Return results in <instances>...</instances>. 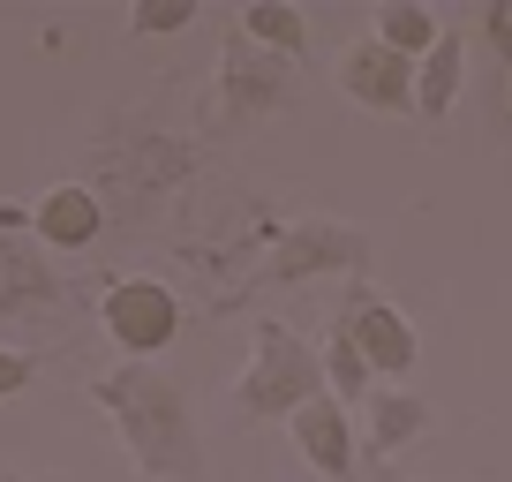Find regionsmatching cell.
<instances>
[{
  "label": "cell",
  "instance_id": "1",
  "mask_svg": "<svg viewBox=\"0 0 512 482\" xmlns=\"http://www.w3.org/2000/svg\"><path fill=\"white\" fill-rule=\"evenodd\" d=\"M91 400L113 415L128 460L144 482H211L204 437L189 415V385L159 362H113L106 377H91Z\"/></svg>",
  "mask_w": 512,
  "mask_h": 482
},
{
  "label": "cell",
  "instance_id": "2",
  "mask_svg": "<svg viewBox=\"0 0 512 482\" xmlns=\"http://www.w3.org/2000/svg\"><path fill=\"white\" fill-rule=\"evenodd\" d=\"M324 392H332L324 347H309L287 317L256 324V354H249V370H241V385H234V415L241 422H294L302 407H317Z\"/></svg>",
  "mask_w": 512,
  "mask_h": 482
},
{
  "label": "cell",
  "instance_id": "3",
  "mask_svg": "<svg viewBox=\"0 0 512 482\" xmlns=\"http://www.w3.org/2000/svg\"><path fill=\"white\" fill-rule=\"evenodd\" d=\"M302 279H369V234L347 219H294L264 226V264L234 287V302H256L272 287H302Z\"/></svg>",
  "mask_w": 512,
  "mask_h": 482
},
{
  "label": "cell",
  "instance_id": "4",
  "mask_svg": "<svg viewBox=\"0 0 512 482\" xmlns=\"http://www.w3.org/2000/svg\"><path fill=\"white\" fill-rule=\"evenodd\" d=\"M294 83H302V68H294V61L249 46V38H226L219 76H211V98H204V129L226 136V129H256V121H272V113L294 98Z\"/></svg>",
  "mask_w": 512,
  "mask_h": 482
},
{
  "label": "cell",
  "instance_id": "5",
  "mask_svg": "<svg viewBox=\"0 0 512 482\" xmlns=\"http://www.w3.org/2000/svg\"><path fill=\"white\" fill-rule=\"evenodd\" d=\"M98 324H106V339L128 362H151V354H166L174 332H181V294L166 287V279H151V272L106 279V287H98Z\"/></svg>",
  "mask_w": 512,
  "mask_h": 482
},
{
  "label": "cell",
  "instance_id": "6",
  "mask_svg": "<svg viewBox=\"0 0 512 482\" xmlns=\"http://www.w3.org/2000/svg\"><path fill=\"white\" fill-rule=\"evenodd\" d=\"M332 332H347L354 347H362V362L384 377V385H407L415 377V354H422V339H415V324L400 317V309L384 302L369 279H354L347 294H339V309H332Z\"/></svg>",
  "mask_w": 512,
  "mask_h": 482
},
{
  "label": "cell",
  "instance_id": "7",
  "mask_svg": "<svg viewBox=\"0 0 512 482\" xmlns=\"http://www.w3.org/2000/svg\"><path fill=\"white\" fill-rule=\"evenodd\" d=\"M68 309V279L38 234H0V324H46Z\"/></svg>",
  "mask_w": 512,
  "mask_h": 482
},
{
  "label": "cell",
  "instance_id": "8",
  "mask_svg": "<svg viewBox=\"0 0 512 482\" xmlns=\"http://www.w3.org/2000/svg\"><path fill=\"white\" fill-rule=\"evenodd\" d=\"M339 91H347L354 106H369V113H415V61L392 53L369 31V38H354V46L339 53Z\"/></svg>",
  "mask_w": 512,
  "mask_h": 482
},
{
  "label": "cell",
  "instance_id": "9",
  "mask_svg": "<svg viewBox=\"0 0 512 482\" xmlns=\"http://www.w3.org/2000/svg\"><path fill=\"white\" fill-rule=\"evenodd\" d=\"M287 430H294V452H302L324 482H362V460H354V407H339L332 392H324V400L302 407Z\"/></svg>",
  "mask_w": 512,
  "mask_h": 482
},
{
  "label": "cell",
  "instance_id": "10",
  "mask_svg": "<svg viewBox=\"0 0 512 482\" xmlns=\"http://www.w3.org/2000/svg\"><path fill=\"white\" fill-rule=\"evenodd\" d=\"M31 234L46 241V249H61V257H83V249L106 234V196H98L91 181H61V189L38 196Z\"/></svg>",
  "mask_w": 512,
  "mask_h": 482
},
{
  "label": "cell",
  "instance_id": "11",
  "mask_svg": "<svg viewBox=\"0 0 512 482\" xmlns=\"http://www.w3.org/2000/svg\"><path fill=\"white\" fill-rule=\"evenodd\" d=\"M415 437H430V400L415 385H377V400H369V460H392Z\"/></svg>",
  "mask_w": 512,
  "mask_h": 482
},
{
  "label": "cell",
  "instance_id": "12",
  "mask_svg": "<svg viewBox=\"0 0 512 482\" xmlns=\"http://www.w3.org/2000/svg\"><path fill=\"white\" fill-rule=\"evenodd\" d=\"M460 91H467V38H460V31H445V38H437V53L415 68V113L437 129V121L460 106Z\"/></svg>",
  "mask_w": 512,
  "mask_h": 482
},
{
  "label": "cell",
  "instance_id": "13",
  "mask_svg": "<svg viewBox=\"0 0 512 482\" xmlns=\"http://www.w3.org/2000/svg\"><path fill=\"white\" fill-rule=\"evenodd\" d=\"M241 38L302 68V53H309V16L294 8V0H249V8H241Z\"/></svg>",
  "mask_w": 512,
  "mask_h": 482
},
{
  "label": "cell",
  "instance_id": "14",
  "mask_svg": "<svg viewBox=\"0 0 512 482\" xmlns=\"http://www.w3.org/2000/svg\"><path fill=\"white\" fill-rule=\"evenodd\" d=\"M377 38L422 68V61L437 53V38H445V16H437V8H422V0H384V8H377Z\"/></svg>",
  "mask_w": 512,
  "mask_h": 482
},
{
  "label": "cell",
  "instance_id": "15",
  "mask_svg": "<svg viewBox=\"0 0 512 482\" xmlns=\"http://www.w3.org/2000/svg\"><path fill=\"white\" fill-rule=\"evenodd\" d=\"M324 377H332L339 407H369V400H377V370L362 362V347H354L347 332H324Z\"/></svg>",
  "mask_w": 512,
  "mask_h": 482
},
{
  "label": "cell",
  "instance_id": "16",
  "mask_svg": "<svg viewBox=\"0 0 512 482\" xmlns=\"http://www.w3.org/2000/svg\"><path fill=\"white\" fill-rule=\"evenodd\" d=\"M189 23H196V0H144V8H128L136 38H181Z\"/></svg>",
  "mask_w": 512,
  "mask_h": 482
},
{
  "label": "cell",
  "instance_id": "17",
  "mask_svg": "<svg viewBox=\"0 0 512 482\" xmlns=\"http://www.w3.org/2000/svg\"><path fill=\"white\" fill-rule=\"evenodd\" d=\"M482 106H490L497 136H512V53H497V61H490V83H482Z\"/></svg>",
  "mask_w": 512,
  "mask_h": 482
},
{
  "label": "cell",
  "instance_id": "18",
  "mask_svg": "<svg viewBox=\"0 0 512 482\" xmlns=\"http://www.w3.org/2000/svg\"><path fill=\"white\" fill-rule=\"evenodd\" d=\"M38 385V354L31 347H0V400H16V392Z\"/></svg>",
  "mask_w": 512,
  "mask_h": 482
},
{
  "label": "cell",
  "instance_id": "19",
  "mask_svg": "<svg viewBox=\"0 0 512 482\" xmlns=\"http://www.w3.org/2000/svg\"><path fill=\"white\" fill-rule=\"evenodd\" d=\"M0 482H31V475H0Z\"/></svg>",
  "mask_w": 512,
  "mask_h": 482
}]
</instances>
